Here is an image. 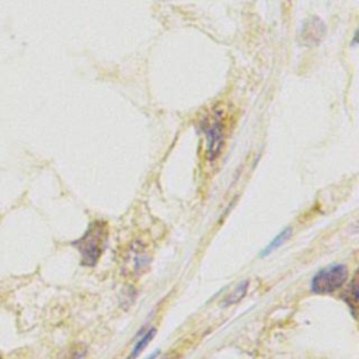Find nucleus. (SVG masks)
I'll list each match as a JSON object with an SVG mask.
<instances>
[{
	"label": "nucleus",
	"instance_id": "nucleus-10",
	"mask_svg": "<svg viewBox=\"0 0 359 359\" xmlns=\"http://www.w3.org/2000/svg\"><path fill=\"white\" fill-rule=\"evenodd\" d=\"M84 353H86V349L77 348V349H74V351L70 353L69 359H81V358L84 356Z\"/></svg>",
	"mask_w": 359,
	"mask_h": 359
},
{
	"label": "nucleus",
	"instance_id": "nucleus-1",
	"mask_svg": "<svg viewBox=\"0 0 359 359\" xmlns=\"http://www.w3.org/2000/svg\"><path fill=\"white\" fill-rule=\"evenodd\" d=\"M108 234L107 222L94 220L77 240L72 241V247L80 252V264L83 266L93 268L97 265L108 245Z\"/></svg>",
	"mask_w": 359,
	"mask_h": 359
},
{
	"label": "nucleus",
	"instance_id": "nucleus-7",
	"mask_svg": "<svg viewBox=\"0 0 359 359\" xmlns=\"http://www.w3.org/2000/svg\"><path fill=\"white\" fill-rule=\"evenodd\" d=\"M292 236V227H285L279 234H276V237L261 251V257H266L268 254L273 252L276 248H279L280 245H283Z\"/></svg>",
	"mask_w": 359,
	"mask_h": 359
},
{
	"label": "nucleus",
	"instance_id": "nucleus-13",
	"mask_svg": "<svg viewBox=\"0 0 359 359\" xmlns=\"http://www.w3.org/2000/svg\"><path fill=\"white\" fill-rule=\"evenodd\" d=\"M0 359H1V358H0Z\"/></svg>",
	"mask_w": 359,
	"mask_h": 359
},
{
	"label": "nucleus",
	"instance_id": "nucleus-12",
	"mask_svg": "<svg viewBox=\"0 0 359 359\" xmlns=\"http://www.w3.org/2000/svg\"><path fill=\"white\" fill-rule=\"evenodd\" d=\"M161 359H168V358H161Z\"/></svg>",
	"mask_w": 359,
	"mask_h": 359
},
{
	"label": "nucleus",
	"instance_id": "nucleus-8",
	"mask_svg": "<svg viewBox=\"0 0 359 359\" xmlns=\"http://www.w3.org/2000/svg\"><path fill=\"white\" fill-rule=\"evenodd\" d=\"M248 286H250V282H248L247 279L241 280V282L223 299V306H230V304L238 303V302L247 294Z\"/></svg>",
	"mask_w": 359,
	"mask_h": 359
},
{
	"label": "nucleus",
	"instance_id": "nucleus-4",
	"mask_svg": "<svg viewBox=\"0 0 359 359\" xmlns=\"http://www.w3.org/2000/svg\"><path fill=\"white\" fill-rule=\"evenodd\" d=\"M150 264V255L146 252L144 245L135 243L125 255V271L130 272L132 276H139Z\"/></svg>",
	"mask_w": 359,
	"mask_h": 359
},
{
	"label": "nucleus",
	"instance_id": "nucleus-11",
	"mask_svg": "<svg viewBox=\"0 0 359 359\" xmlns=\"http://www.w3.org/2000/svg\"><path fill=\"white\" fill-rule=\"evenodd\" d=\"M158 355H160V351H156V352H153L147 359H156V358H158Z\"/></svg>",
	"mask_w": 359,
	"mask_h": 359
},
{
	"label": "nucleus",
	"instance_id": "nucleus-3",
	"mask_svg": "<svg viewBox=\"0 0 359 359\" xmlns=\"http://www.w3.org/2000/svg\"><path fill=\"white\" fill-rule=\"evenodd\" d=\"M202 130L206 137V157L212 161L219 157L224 142L223 121L220 114L215 112L212 116L206 118L202 122Z\"/></svg>",
	"mask_w": 359,
	"mask_h": 359
},
{
	"label": "nucleus",
	"instance_id": "nucleus-9",
	"mask_svg": "<svg viewBox=\"0 0 359 359\" xmlns=\"http://www.w3.org/2000/svg\"><path fill=\"white\" fill-rule=\"evenodd\" d=\"M346 304L351 307L352 314L355 316L356 313V304H358V285H356V279L353 278L348 290H346V297H345Z\"/></svg>",
	"mask_w": 359,
	"mask_h": 359
},
{
	"label": "nucleus",
	"instance_id": "nucleus-6",
	"mask_svg": "<svg viewBox=\"0 0 359 359\" xmlns=\"http://www.w3.org/2000/svg\"><path fill=\"white\" fill-rule=\"evenodd\" d=\"M154 335H156V328H154V327L146 330V331L142 334V337L139 338V341L135 344V346L132 348V351H130V353L126 356V359H136V358L143 352V349L150 344V341L154 338Z\"/></svg>",
	"mask_w": 359,
	"mask_h": 359
},
{
	"label": "nucleus",
	"instance_id": "nucleus-2",
	"mask_svg": "<svg viewBox=\"0 0 359 359\" xmlns=\"http://www.w3.org/2000/svg\"><path fill=\"white\" fill-rule=\"evenodd\" d=\"M348 280V266L345 264H331L318 269L311 280L310 290L316 294H331Z\"/></svg>",
	"mask_w": 359,
	"mask_h": 359
},
{
	"label": "nucleus",
	"instance_id": "nucleus-5",
	"mask_svg": "<svg viewBox=\"0 0 359 359\" xmlns=\"http://www.w3.org/2000/svg\"><path fill=\"white\" fill-rule=\"evenodd\" d=\"M302 28L299 31V36L302 38V42L307 45L318 43L325 32V27L323 21L317 17H310L304 21H302Z\"/></svg>",
	"mask_w": 359,
	"mask_h": 359
}]
</instances>
